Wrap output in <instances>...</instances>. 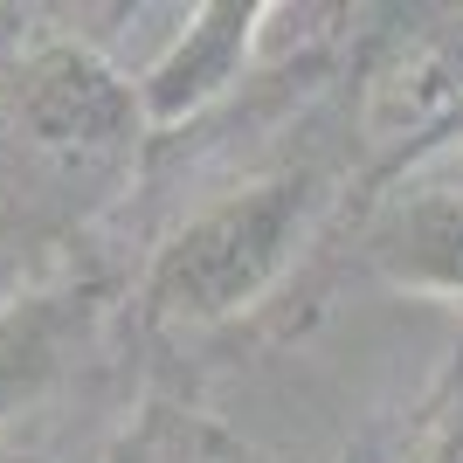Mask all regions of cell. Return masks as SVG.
<instances>
[{
    "label": "cell",
    "instance_id": "cell-2",
    "mask_svg": "<svg viewBox=\"0 0 463 463\" xmlns=\"http://www.w3.org/2000/svg\"><path fill=\"white\" fill-rule=\"evenodd\" d=\"M14 125L49 153H111L146 125V104L104 56L49 42L14 70Z\"/></svg>",
    "mask_w": 463,
    "mask_h": 463
},
{
    "label": "cell",
    "instance_id": "cell-8",
    "mask_svg": "<svg viewBox=\"0 0 463 463\" xmlns=\"http://www.w3.org/2000/svg\"><path fill=\"white\" fill-rule=\"evenodd\" d=\"M457 132H463V104H457Z\"/></svg>",
    "mask_w": 463,
    "mask_h": 463
},
{
    "label": "cell",
    "instance_id": "cell-6",
    "mask_svg": "<svg viewBox=\"0 0 463 463\" xmlns=\"http://www.w3.org/2000/svg\"><path fill=\"white\" fill-rule=\"evenodd\" d=\"M104 463H222V449H214V436L194 422L187 408L153 402L132 415V429L111 443Z\"/></svg>",
    "mask_w": 463,
    "mask_h": 463
},
{
    "label": "cell",
    "instance_id": "cell-3",
    "mask_svg": "<svg viewBox=\"0 0 463 463\" xmlns=\"http://www.w3.org/2000/svg\"><path fill=\"white\" fill-rule=\"evenodd\" d=\"M256 21H263L256 0H214V7H201L194 28L146 70V83H138L146 125H180V118H194L201 104H214V97L229 90L242 56H250Z\"/></svg>",
    "mask_w": 463,
    "mask_h": 463
},
{
    "label": "cell",
    "instance_id": "cell-7",
    "mask_svg": "<svg viewBox=\"0 0 463 463\" xmlns=\"http://www.w3.org/2000/svg\"><path fill=\"white\" fill-rule=\"evenodd\" d=\"M408 463H463V353H457V367H449V387L429 408L422 443H415Z\"/></svg>",
    "mask_w": 463,
    "mask_h": 463
},
{
    "label": "cell",
    "instance_id": "cell-5",
    "mask_svg": "<svg viewBox=\"0 0 463 463\" xmlns=\"http://www.w3.org/2000/svg\"><path fill=\"white\" fill-rule=\"evenodd\" d=\"M90 318H97L90 290H49V298H21L0 311V422L70 367Z\"/></svg>",
    "mask_w": 463,
    "mask_h": 463
},
{
    "label": "cell",
    "instance_id": "cell-4",
    "mask_svg": "<svg viewBox=\"0 0 463 463\" xmlns=\"http://www.w3.org/2000/svg\"><path fill=\"white\" fill-rule=\"evenodd\" d=\"M367 256H373V270H381L387 284H402V290L463 298V194L457 187L402 194V201L373 222Z\"/></svg>",
    "mask_w": 463,
    "mask_h": 463
},
{
    "label": "cell",
    "instance_id": "cell-1",
    "mask_svg": "<svg viewBox=\"0 0 463 463\" xmlns=\"http://www.w3.org/2000/svg\"><path fill=\"white\" fill-rule=\"evenodd\" d=\"M311 208H318V180L311 174H277V180H256V187H235L229 201L201 208L159 250L146 298L166 318H194V326L235 318L242 305H256L277 284Z\"/></svg>",
    "mask_w": 463,
    "mask_h": 463
}]
</instances>
